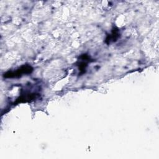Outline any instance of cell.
<instances>
[{
    "instance_id": "6da1fadb",
    "label": "cell",
    "mask_w": 159,
    "mask_h": 159,
    "mask_svg": "<svg viewBox=\"0 0 159 159\" xmlns=\"http://www.w3.org/2000/svg\"><path fill=\"white\" fill-rule=\"evenodd\" d=\"M33 68L29 65H24L14 71H9L3 75L6 78H19L24 75L30 74L33 71Z\"/></svg>"
},
{
    "instance_id": "7a4b0ae2",
    "label": "cell",
    "mask_w": 159,
    "mask_h": 159,
    "mask_svg": "<svg viewBox=\"0 0 159 159\" xmlns=\"http://www.w3.org/2000/svg\"><path fill=\"white\" fill-rule=\"evenodd\" d=\"M39 94L35 93H25L22 94L16 99L15 104H19L22 102H27L34 101L35 99L39 97Z\"/></svg>"
},
{
    "instance_id": "3957f363",
    "label": "cell",
    "mask_w": 159,
    "mask_h": 159,
    "mask_svg": "<svg viewBox=\"0 0 159 159\" xmlns=\"http://www.w3.org/2000/svg\"><path fill=\"white\" fill-rule=\"evenodd\" d=\"M91 61V60L90 59V57L86 54H83L80 57V60H78L77 65L78 66V69L80 74H83L84 73H85L88 63Z\"/></svg>"
},
{
    "instance_id": "277c9868",
    "label": "cell",
    "mask_w": 159,
    "mask_h": 159,
    "mask_svg": "<svg viewBox=\"0 0 159 159\" xmlns=\"http://www.w3.org/2000/svg\"><path fill=\"white\" fill-rule=\"evenodd\" d=\"M119 37H120V33H119V29L116 27H114L112 29L111 33L107 35L105 39V42L107 45H109L112 42H114L117 41V40Z\"/></svg>"
}]
</instances>
